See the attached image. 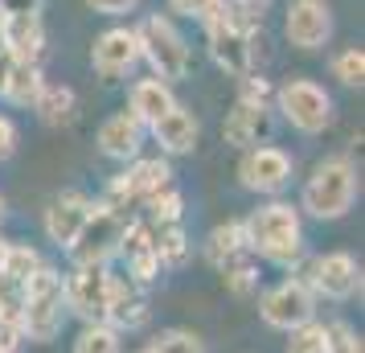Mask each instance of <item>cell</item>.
I'll return each mask as SVG.
<instances>
[{
    "label": "cell",
    "instance_id": "603a6c76",
    "mask_svg": "<svg viewBox=\"0 0 365 353\" xmlns=\"http://www.w3.org/2000/svg\"><path fill=\"white\" fill-rule=\"evenodd\" d=\"M201 255H205V263L217 267V271L226 267L230 259H238V255H250L242 222H222V226H214V230L205 235V242H201Z\"/></svg>",
    "mask_w": 365,
    "mask_h": 353
},
{
    "label": "cell",
    "instance_id": "ac0fdd59",
    "mask_svg": "<svg viewBox=\"0 0 365 353\" xmlns=\"http://www.w3.org/2000/svg\"><path fill=\"white\" fill-rule=\"evenodd\" d=\"M152 317L148 308V296H144V287L132 284L128 275H115L111 271V304H107V324L115 329V333H135V329H144Z\"/></svg>",
    "mask_w": 365,
    "mask_h": 353
},
{
    "label": "cell",
    "instance_id": "4316f807",
    "mask_svg": "<svg viewBox=\"0 0 365 353\" xmlns=\"http://www.w3.org/2000/svg\"><path fill=\"white\" fill-rule=\"evenodd\" d=\"M259 259L255 255H238V259H230L226 267H222V284H226V292L230 296H238V300H250V296H259Z\"/></svg>",
    "mask_w": 365,
    "mask_h": 353
},
{
    "label": "cell",
    "instance_id": "4fadbf2b",
    "mask_svg": "<svg viewBox=\"0 0 365 353\" xmlns=\"http://www.w3.org/2000/svg\"><path fill=\"white\" fill-rule=\"evenodd\" d=\"M283 37H287V46L304 53L324 50L332 41V4L329 0H287Z\"/></svg>",
    "mask_w": 365,
    "mask_h": 353
},
{
    "label": "cell",
    "instance_id": "7dc6e473",
    "mask_svg": "<svg viewBox=\"0 0 365 353\" xmlns=\"http://www.w3.org/2000/svg\"><path fill=\"white\" fill-rule=\"evenodd\" d=\"M0 218H4V198H0Z\"/></svg>",
    "mask_w": 365,
    "mask_h": 353
},
{
    "label": "cell",
    "instance_id": "1f68e13d",
    "mask_svg": "<svg viewBox=\"0 0 365 353\" xmlns=\"http://www.w3.org/2000/svg\"><path fill=\"white\" fill-rule=\"evenodd\" d=\"M41 263H46V259H41V255H37L29 242H9V255H4V267H0V271H4L9 280L25 284V280H29V275H34Z\"/></svg>",
    "mask_w": 365,
    "mask_h": 353
},
{
    "label": "cell",
    "instance_id": "7bdbcfd3",
    "mask_svg": "<svg viewBox=\"0 0 365 353\" xmlns=\"http://www.w3.org/2000/svg\"><path fill=\"white\" fill-rule=\"evenodd\" d=\"M13 62H17V58H13L9 50L0 53V99H4V86H9V74H13Z\"/></svg>",
    "mask_w": 365,
    "mask_h": 353
},
{
    "label": "cell",
    "instance_id": "60d3db41",
    "mask_svg": "<svg viewBox=\"0 0 365 353\" xmlns=\"http://www.w3.org/2000/svg\"><path fill=\"white\" fill-rule=\"evenodd\" d=\"M17 123H13V119L9 116H0V160H9V156H13V152H17Z\"/></svg>",
    "mask_w": 365,
    "mask_h": 353
},
{
    "label": "cell",
    "instance_id": "ffe728a7",
    "mask_svg": "<svg viewBox=\"0 0 365 353\" xmlns=\"http://www.w3.org/2000/svg\"><path fill=\"white\" fill-rule=\"evenodd\" d=\"M271 135V107H250V103H234L226 123H222V140L230 148L247 152L255 144H267Z\"/></svg>",
    "mask_w": 365,
    "mask_h": 353
},
{
    "label": "cell",
    "instance_id": "e0dca14e",
    "mask_svg": "<svg viewBox=\"0 0 365 353\" xmlns=\"http://www.w3.org/2000/svg\"><path fill=\"white\" fill-rule=\"evenodd\" d=\"M144 140H148V128L132 116V111H115V116H107L99 123V132H95V144L107 160H119V165H128L135 160L140 152H144Z\"/></svg>",
    "mask_w": 365,
    "mask_h": 353
},
{
    "label": "cell",
    "instance_id": "5bb4252c",
    "mask_svg": "<svg viewBox=\"0 0 365 353\" xmlns=\"http://www.w3.org/2000/svg\"><path fill=\"white\" fill-rule=\"evenodd\" d=\"M91 66L103 83H119L128 78L135 66H140V37H135L132 25H111L95 37L91 46Z\"/></svg>",
    "mask_w": 365,
    "mask_h": 353
},
{
    "label": "cell",
    "instance_id": "3957f363",
    "mask_svg": "<svg viewBox=\"0 0 365 353\" xmlns=\"http://www.w3.org/2000/svg\"><path fill=\"white\" fill-rule=\"evenodd\" d=\"M357 198H361V177H357L353 156H324L304 177L299 214H308L316 222H336L357 205Z\"/></svg>",
    "mask_w": 365,
    "mask_h": 353
},
{
    "label": "cell",
    "instance_id": "f546056e",
    "mask_svg": "<svg viewBox=\"0 0 365 353\" xmlns=\"http://www.w3.org/2000/svg\"><path fill=\"white\" fill-rule=\"evenodd\" d=\"M74 353H123V341L111 324H83L74 337Z\"/></svg>",
    "mask_w": 365,
    "mask_h": 353
},
{
    "label": "cell",
    "instance_id": "74e56055",
    "mask_svg": "<svg viewBox=\"0 0 365 353\" xmlns=\"http://www.w3.org/2000/svg\"><path fill=\"white\" fill-rule=\"evenodd\" d=\"M46 0H0V17H41Z\"/></svg>",
    "mask_w": 365,
    "mask_h": 353
},
{
    "label": "cell",
    "instance_id": "2e32d148",
    "mask_svg": "<svg viewBox=\"0 0 365 353\" xmlns=\"http://www.w3.org/2000/svg\"><path fill=\"white\" fill-rule=\"evenodd\" d=\"M115 259H123V275H128L132 284L152 287L160 280V259H156V247H152V226L144 218H132L123 226Z\"/></svg>",
    "mask_w": 365,
    "mask_h": 353
},
{
    "label": "cell",
    "instance_id": "30bf717a",
    "mask_svg": "<svg viewBox=\"0 0 365 353\" xmlns=\"http://www.w3.org/2000/svg\"><path fill=\"white\" fill-rule=\"evenodd\" d=\"M292 177H296V160L279 144H255L238 160V185L259 198H279L292 185Z\"/></svg>",
    "mask_w": 365,
    "mask_h": 353
},
{
    "label": "cell",
    "instance_id": "9a60e30c",
    "mask_svg": "<svg viewBox=\"0 0 365 353\" xmlns=\"http://www.w3.org/2000/svg\"><path fill=\"white\" fill-rule=\"evenodd\" d=\"M91 205H95V198L83 193V189H66V193H58V198L46 205L41 230H46V238H50L58 251H70V247H74L78 230H83L86 218H91Z\"/></svg>",
    "mask_w": 365,
    "mask_h": 353
},
{
    "label": "cell",
    "instance_id": "f1b7e54d",
    "mask_svg": "<svg viewBox=\"0 0 365 353\" xmlns=\"http://www.w3.org/2000/svg\"><path fill=\"white\" fill-rule=\"evenodd\" d=\"M144 222L148 226H173V222H181L185 218V198H181V189H160V193H152L148 202H144Z\"/></svg>",
    "mask_w": 365,
    "mask_h": 353
},
{
    "label": "cell",
    "instance_id": "9c48e42d",
    "mask_svg": "<svg viewBox=\"0 0 365 353\" xmlns=\"http://www.w3.org/2000/svg\"><path fill=\"white\" fill-rule=\"evenodd\" d=\"M173 185V165H168V156H135L123 165V173H115L111 181H107V193H103V202L123 210V205L132 202H148L152 193H160V189Z\"/></svg>",
    "mask_w": 365,
    "mask_h": 353
},
{
    "label": "cell",
    "instance_id": "bcb514c9",
    "mask_svg": "<svg viewBox=\"0 0 365 353\" xmlns=\"http://www.w3.org/2000/svg\"><path fill=\"white\" fill-rule=\"evenodd\" d=\"M135 353H156V349H152V341H148V345H144V349H135Z\"/></svg>",
    "mask_w": 365,
    "mask_h": 353
},
{
    "label": "cell",
    "instance_id": "d4e9b609",
    "mask_svg": "<svg viewBox=\"0 0 365 353\" xmlns=\"http://www.w3.org/2000/svg\"><path fill=\"white\" fill-rule=\"evenodd\" d=\"M152 247H156V259H160V271H177L189 263V251H193V242L185 235L181 222H173V226H152Z\"/></svg>",
    "mask_w": 365,
    "mask_h": 353
},
{
    "label": "cell",
    "instance_id": "d6a6232c",
    "mask_svg": "<svg viewBox=\"0 0 365 353\" xmlns=\"http://www.w3.org/2000/svg\"><path fill=\"white\" fill-rule=\"evenodd\" d=\"M152 349L156 353H210V345L193 329H165V333L152 341Z\"/></svg>",
    "mask_w": 365,
    "mask_h": 353
},
{
    "label": "cell",
    "instance_id": "ee69618b",
    "mask_svg": "<svg viewBox=\"0 0 365 353\" xmlns=\"http://www.w3.org/2000/svg\"><path fill=\"white\" fill-rule=\"evenodd\" d=\"M4 255H9V238H0V267H4Z\"/></svg>",
    "mask_w": 365,
    "mask_h": 353
},
{
    "label": "cell",
    "instance_id": "6da1fadb",
    "mask_svg": "<svg viewBox=\"0 0 365 353\" xmlns=\"http://www.w3.org/2000/svg\"><path fill=\"white\" fill-rule=\"evenodd\" d=\"M242 230H247V251L263 263H275V267H296L308 251L304 214H299V205L283 202V198L255 205L242 218Z\"/></svg>",
    "mask_w": 365,
    "mask_h": 353
},
{
    "label": "cell",
    "instance_id": "8992f818",
    "mask_svg": "<svg viewBox=\"0 0 365 353\" xmlns=\"http://www.w3.org/2000/svg\"><path fill=\"white\" fill-rule=\"evenodd\" d=\"M271 107L283 116V123H292L299 135H320L332 123V95L316 78H287L275 86Z\"/></svg>",
    "mask_w": 365,
    "mask_h": 353
},
{
    "label": "cell",
    "instance_id": "b9f144b4",
    "mask_svg": "<svg viewBox=\"0 0 365 353\" xmlns=\"http://www.w3.org/2000/svg\"><path fill=\"white\" fill-rule=\"evenodd\" d=\"M230 4H234V9H242L247 17L263 21V13H267V9H271V4H275V0H230Z\"/></svg>",
    "mask_w": 365,
    "mask_h": 353
},
{
    "label": "cell",
    "instance_id": "7c38bea8",
    "mask_svg": "<svg viewBox=\"0 0 365 353\" xmlns=\"http://www.w3.org/2000/svg\"><path fill=\"white\" fill-rule=\"evenodd\" d=\"M304 280H308V287L316 292V300L345 304L361 292V263L349 251L316 255L312 263H308V271H304Z\"/></svg>",
    "mask_w": 365,
    "mask_h": 353
},
{
    "label": "cell",
    "instance_id": "d590c367",
    "mask_svg": "<svg viewBox=\"0 0 365 353\" xmlns=\"http://www.w3.org/2000/svg\"><path fill=\"white\" fill-rule=\"evenodd\" d=\"M217 4H222V0H168V13H173V17H185V21L205 25V21L217 13Z\"/></svg>",
    "mask_w": 365,
    "mask_h": 353
},
{
    "label": "cell",
    "instance_id": "ab89813d",
    "mask_svg": "<svg viewBox=\"0 0 365 353\" xmlns=\"http://www.w3.org/2000/svg\"><path fill=\"white\" fill-rule=\"evenodd\" d=\"M140 0H86V9L91 13H99V17H123V13H132Z\"/></svg>",
    "mask_w": 365,
    "mask_h": 353
},
{
    "label": "cell",
    "instance_id": "5b68a950",
    "mask_svg": "<svg viewBox=\"0 0 365 353\" xmlns=\"http://www.w3.org/2000/svg\"><path fill=\"white\" fill-rule=\"evenodd\" d=\"M135 37H140V62H148L156 78H165V83H185L189 78L193 53H189L185 34L173 25V17L152 13V17L135 25Z\"/></svg>",
    "mask_w": 365,
    "mask_h": 353
},
{
    "label": "cell",
    "instance_id": "83f0119b",
    "mask_svg": "<svg viewBox=\"0 0 365 353\" xmlns=\"http://www.w3.org/2000/svg\"><path fill=\"white\" fill-rule=\"evenodd\" d=\"M329 70H332V78H336L341 86L361 91L365 86V53H361V46H345V50H336L332 53V62H329Z\"/></svg>",
    "mask_w": 365,
    "mask_h": 353
},
{
    "label": "cell",
    "instance_id": "8d00e7d4",
    "mask_svg": "<svg viewBox=\"0 0 365 353\" xmlns=\"http://www.w3.org/2000/svg\"><path fill=\"white\" fill-rule=\"evenodd\" d=\"M0 320L21 324V284L17 280H9L4 271H0Z\"/></svg>",
    "mask_w": 365,
    "mask_h": 353
},
{
    "label": "cell",
    "instance_id": "484cf974",
    "mask_svg": "<svg viewBox=\"0 0 365 353\" xmlns=\"http://www.w3.org/2000/svg\"><path fill=\"white\" fill-rule=\"evenodd\" d=\"M41 86H46V70L37 66V62H13V74H9V86H4V103L34 107Z\"/></svg>",
    "mask_w": 365,
    "mask_h": 353
},
{
    "label": "cell",
    "instance_id": "cb8c5ba5",
    "mask_svg": "<svg viewBox=\"0 0 365 353\" xmlns=\"http://www.w3.org/2000/svg\"><path fill=\"white\" fill-rule=\"evenodd\" d=\"M74 107H78V95H74V86H66V83H46L41 95H37V103H34L37 119H41L46 128L70 123V119H74Z\"/></svg>",
    "mask_w": 365,
    "mask_h": 353
},
{
    "label": "cell",
    "instance_id": "7402d4cb",
    "mask_svg": "<svg viewBox=\"0 0 365 353\" xmlns=\"http://www.w3.org/2000/svg\"><path fill=\"white\" fill-rule=\"evenodd\" d=\"M4 50L13 53L17 62H37V66H41V58L50 50V37H46L41 17H13L9 21V29H4Z\"/></svg>",
    "mask_w": 365,
    "mask_h": 353
},
{
    "label": "cell",
    "instance_id": "836d02e7",
    "mask_svg": "<svg viewBox=\"0 0 365 353\" xmlns=\"http://www.w3.org/2000/svg\"><path fill=\"white\" fill-rule=\"evenodd\" d=\"M271 99H275V86L267 83L259 70H250V74H242L238 78V99L234 103H250V107H271ZM275 111V107H271Z\"/></svg>",
    "mask_w": 365,
    "mask_h": 353
},
{
    "label": "cell",
    "instance_id": "4dcf8cb0",
    "mask_svg": "<svg viewBox=\"0 0 365 353\" xmlns=\"http://www.w3.org/2000/svg\"><path fill=\"white\" fill-rule=\"evenodd\" d=\"M283 353H329V329H324V320H308V324L292 329Z\"/></svg>",
    "mask_w": 365,
    "mask_h": 353
},
{
    "label": "cell",
    "instance_id": "ba28073f",
    "mask_svg": "<svg viewBox=\"0 0 365 353\" xmlns=\"http://www.w3.org/2000/svg\"><path fill=\"white\" fill-rule=\"evenodd\" d=\"M259 317L275 333H292L299 324L316 320V292L308 287L304 275H283L279 284H271L259 296Z\"/></svg>",
    "mask_w": 365,
    "mask_h": 353
},
{
    "label": "cell",
    "instance_id": "f35d334b",
    "mask_svg": "<svg viewBox=\"0 0 365 353\" xmlns=\"http://www.w3.org/2000/svg\"><path fill=\"white\" fill-rule=\"evenodd\" d=\"M25 349V329L13 320H0V353H21Z\"/></svg>",
    "mask_w": 365,
    "mask_h": 353
},
{
    "label": "cell",
    "instance_id": "277c9868",
    "mask_svg": "<svg viewBox=\"0 0 365 353\" xmlns=\"http://www.w3.org/2000/svg\"><path fill=\"white\" fill-rule=\"evenodd\" d=\"M62 320H66V292H62V271L53 263L41 267L21 284V329L25 341L46 345L62 333Z\"/></svg>",
    "mask_w": 365,
    "mask_h": 353
},
{
    "label": "cell",
    "instance_id": "7a4b0ae2",
    "mask_svg": "<svg viewBox=\"0 0 365 353\" xmlns=\"http://www.w3.org/2000/svg\"><path fill=\"white\" fill-rule=\"evenodd\" d=\"M205 50L214 58V66L230 78H242L259 66V50H263V25L247 17L242 9H234L230 0L217 4V13L205 21Z\"/></svg>",
    "mask_w": 365,
    "mask_h": 353
},
{
    "label": "cell",
    "instance_id": "8fae6325",
    "mask_svg": "<svg viewBox=\"0 0 365 353\" xmlns=\"http://www.w3.org/2000/svg\"><path fill=\"white\" fill-rule=\"evenodd\" d=\"M123 226H128L123 210H115V205H107L99 198V202L91 205V218H86V226L78 230L74 247H70V259H74V263H111L119 255Z\"/></svg>",
    "mask_w": 365,
    "mask_h": 353
},
{
    "label": "cell",
    "instance_id": "52a82bcc",
    "mask_svg": "<svg viewBox=\"0 0 365 353\" xmlns=\"http://www.w3.org/2000/svg\"><path fill=\"white\" fill-rule=\"evenodd\" d=\"M66 292V312L83 324H107V304H111V263H74L62 275Z\"/></svg>",
    "mask_w": 365,
    "mask_h": 353
},
{
    "label": "cell",
    "instance_id": "f6af8a7d",
    "mask_svg": "<svg viewBox=\"0 0 365 353\" xmlns=\"http://www.w3.org/2000/svg\"><path fill=\"white\" fill-rule=\"evenodd\" d=\"M4 29H9V21L0 17V53H4Z\"/></svg>",
    "mask_w": 365,
    "mask_h": 353
},
{
    "label": "cell",
    "instance_id": "44dd1931",
    "mask_svg": "<svg viewBox=\"0 0 365 353\" xmlns=\"http://www.w3.org/2000/svg\"><path fill=\"white\" fill-rule=\"evenodd\" d=\"M177 91H173V83H165V78H135L132 83V91H128V107L123 111H132L144 128H152L156 119L165 116V111H173L177 107Z\"/></svg>",
    "mask_w": 365,
    "mask_h": 353
},
{
    "label": "cell",
    "instance_id": "e575fe53",
    "mask_svg": "<svg viewBox=\"0 0 365 353\" xmlns=\"http://www.w3.org/2000/svg\"><path fill=\"white\" fill-rule=\"evenodd\" d=\"M329 353H361V333L349 320H329Z\"/></svg>",
    "mask_w": 365,
    "mask_h": 353
},
{
    "label": "cell",
    "instance_id": "d6986e66",
    "mask_svg": "<svg viewBox=\"0 0 365 353\" xmlns=\"http://www.w3.org/2000/svg\"><path fill=\"white\" fill-rule=\"evenodd\" d=\"M148 132H152V140L160 144L165 156H189V152L197 148V140H201V123L185 103H177L173 111H165V116L152 123Z\"/></svg>",
    "mask_w": 365,
    "mask_h": 353
}]
</instances>
